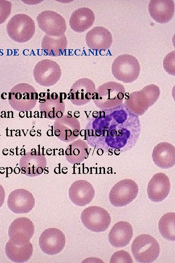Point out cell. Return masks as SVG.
I'll return each mask as SVG.
<instances>
[{
    "label": "cell",
    "mask_w": 175,
    "mask_h": 263,
    "mask_svg": "<svg viewBox=\"0 0 175 263\" xmlns=\"http://www.w3.org/2000/svg\"><path fill=\"white\" fill-rule=\"evenodd\" d=\"M139 116L124 103L101 110L90 118L85 130L88 143L109 155H119L134 147L140 137Z\"/></svg>",
    "instance_id": "1"
},
{
    "label": "cell",
    "mask_w": 175,
    "mask_h": 263,
    "mask_svg": "<svg viewBox=\"0 0 175 263\" xmlns=\"http://www.w3.org/2000/svg\"><path fill=\"white\" fill-rule=\"evenodd\" d=\"M160 94L157 85H148L140 91L129 94L124 104L132 113L141 116L157 102Z\"/></svg>",
    "instance_id": "2"
},
{
    "label": "cell",
    "mask_w": 175,
    "mask_h": 263,
    "mask_svg": "<svg viewBox=\"0 0 175 263\" xmlns=\"http://www.w3.org/2000/svg\"><path fill=\"white\" fill-rule=\"evenodd\" d=\"M125 94L123 85L116 82H107L95 90L92 99L96 107L104 110L122 104Z\"/></svg>",
    "instance_id": "3"
},
{
    "label": "cell",
    "mask_w": 175,
    "mask_h": 263,
    "mask_svg": "<svg viewBox=\"0 0 175 263\" xmlns=\"http://www.w3.org/2000/svg\"><path fill=\"white\" fill-rule=\"evenodd\" d=\"M131 251L137 262L150 263L156 261L159 256L160 246L153 236L143 234L135 238L131 244Z\"/></svg>",
    "instance_id": "4"
},
{
    "label": "cell",
    "mask_w": 175,
    "mask_h": 263,
    "mask_svg": "<svg viewBox=\"0 0 175 263\" xmlns=\"http://www.w3.org/2000/svg\"><path fill=\"white\" fill-rule=\"evenodd\" d=\"M140 71L139 62L132 55L118 56L112 64L111 72L114 77L123 83H130L138 78Z\"/></svg>",
    "instance_id": "5"
},
{
    "label": "cell",
    "mask_w": 175,
    "mask_h": 263,
    "mask_svg": "<svg viewBox=\"0 0 175 263\" xmlns=\"http://www.w3.org/2000/svg\"><path fill=\"white\" fill-rule=\"evenodd\" d=\"M35 23L29 16L24 14L14 15L6 25L9 37L14 41L24 43L29 41L35 33Z\"/></svg>",
    "instance_id": "6"
},
{
    "label": "cell",
    "mask_w": 175,
    "mask_h": 263,
    "mask_svg": "<svg viewBox=\"0 0 175 263\" xmlns=\"http://www.w3.org/2000/svg\"><path fill=\"white\" fill-rule=\"evenodd\" d=\"M9 103L16 111H29L36 105L38 99L37 92L32 85L20 83L10 90Z\"/></svg>",
    "instance_id": "7"
},
{
    "label": "cell",
    "mask_w": 175,
    "mask_h": 263,
    "mask_svg": "<svg viewBox=\"0 0 175 263\" xmlns=\"http://www.w3.org/2000/svg\"><path fill=\"white\" fill-rule=\"evenodd\" d=\"M139 191L136 182L130 179H125L117 182L111 188L109 199L115 207H124L135 199Z\"/></svg>",
    "instance_id": "8"
},
{
    "label": "cell",
    "mask_w": 175,
    "mask_h": 263,
    "mask_svg": "<svg viewBox=\"0 0 175 263\" xmlns=\"http://www.w3.org/2000/svg\"><path fill=\"white\" fill-rule=\"evenodd\" d=\"M81 220L88 229L96 232L105 231L111 223L108 211L98 206H90L85 208L81 214Z\"/></svg>",
    "instance_id": "9"
},
{
    "label": "cell",
    "mask_w": 175,
    "mask_h": 263,
    "mask_svg": "<svg viewBox=\"0 0 175 263\" xmlns=\"http://www.w3.org/2000/svg\"><path fill=\"white\" fill-rule=\"evenodd\" d=\"M33 76L39 85L50 87L54 85L59 80L61 70L59 64L54 60L44 59L35 65Z\"/></svg>",
    "instance_id": "10"
},
{
    "label": "cell",
    "mask_w": 175,
    "mask_h": 263,
    "mask_svg": "<svg viewBox=\"0 0 175 263\" xmlns=\"http://www.w3.org/2000/svg\"><path fill=\"white\" fill-rule=\"evenodd\" d=\"M39 28L46 35L50 36H60L67 30L65 19L58 13L45 10L41 12L36 17Z\"/></svg>",
    "instance_id": "11"
},
{
    "label": "cell",
    "mask_w": 175,
    "mask_h": 263,
    "mask_svg": "<svg viewBox=\"0 0 175 263\" xmlns=\"http://www.w3.org/2000/svg\"><path fill=\"white\" fill-rule=\"evenodd\" d=\"M38 243L41 250L45 254L55 255L60 253L64 248L65 236L58 228H48L41 234Z\"/></svg>",
    "instance_id": "12"
},
{
    "label": "cell",
    "mask_w": 175,
    "mask_h": 263,
    "mask_svg": "<svg viewBox=\"0 0 175 263\" xmlns=\"http://www.w3.org/2000/svg\"><path fill=\"white\" fill-rule=\"evenodd\" d=\"M54 135L60 140L70 142L77 138L80 131V124L75 117L68 114L57 118L54 122Z\"/></svg>",
    "instance_id": "13"
},
{
    "label": "cell",
    "mask_w": 175,
    "mask_h": 263,
    "mask_svg": "<svg viewBox=\"0 0 175 263\" xmlns=\"http://www.w3.org/2000/svg\"><path fill=\"white\" fill-rule=\"evenodd\" d=\"M35 233V225L33 222L26 217H19L15 219L8 229L9 240L17 244H24L30 242Z\"/></svg>",
    "instance_id": "14"
},
{
    "label": "cell",
    "mask_w": 175,
    "mask_h": 263,
    "mask_svg": "<svg viewBox=\"0 0 175 263\" xmlns=\"http://www.w3.org/2000/svg\"><path fill=\"white\" fill-rule=\"evenodd\" d=\"M95 90V84L92 80L82 78L73 84L68 94V98L73 105H84L90 101Z\"/></svg>",
    "instance_id": "15"
},
{
    "label": "cell",
    "mask_w": 175,
    "mask_h": 263,
    "mask_svg": "<svg viewBox=\"0 0 175 263\" xmlns=\"http://www.w3.org/2000/svg\"><path fill=\"white\" fill-rule=\"evenodd\" d=\"M7 206L16 214H24L30 212L35 206V199L33 194L23 189H16L9 195Z\"/></svg>",
    "instance_id": "16"
},
{
    "label": "cell",
    "mask_w": 175,
    "mask_h": 263,
    "mask_svg": "<svg viewBox=\"0 0 175 263\" xmlns=\"http://www.w3.org/2000/svg\"><path fill=\"white\" fill-rule=\"evenodd\" d=\"M170 189L171 183L168 176L162 172L157 173L153 176L148 184V197L152 202H161L167 198Z\"/></svg>",
    "instance_id": "17"
},
{
    "label": "cell",
    "mask_w": 175,
    "mask_h": 263,
    "mask_svg": "<svg viewBox=\"0 0 175 263\" xmlns=\"http://www.w3.org/2000/svg\"><path fill=\"white\" fill-rule=\"evenodd\" d=\"M46 165L45 156L36 151L25 153L19 161V168L22 173L29 177L40 175Z\"/></svg>",
    "instance_id": "18"
},
{
    "label": "cell",
    "mask_w": 175,
    "mask_h": 263,
    "mask_svg": "<svg viewBox=\"0 0 175 263\" xmlns=\"http://www.w3.org/2000/svg\"><path fill=\"white\" fill-rule=\"evenodd\" d=\"M95 196L92 185L85 180L74 182L69 190V196L73 204L83 207L89 204Z\"/></svg>",
    "instance_id": "19"
},
{
    "label": "cell",
    "mask_w": 175,
    "mask_h": 263,
    "mask_svg": "<svg viewBox=\"0 0 175 263\" xmlns=\"http://www.w3.org/2000/svg\"><path fill=\"white\" fill-rule=\"evenodd\" d=\"M86 41L88 47L91 50H107L112 43L110 32L102 26H96L87 32Z\"/></svg>",
    "instance_id": "20"
},
{
    "label": "cell",
    "mask_w": 175,
    "mask_h": 263,
    "mask_svg": "<svg viewBox=\"0 0 175 263\" xmlns=\"http://www.w3.org/2000/svg\"><path fill=\"white\" fill-rule=\"evenodd\" d=\"M148 10L156 22L167 23L174 16L175 3L172 0H151L148 4Z\"/></svg>",
    "instance_id": "21"
},
{
    "label": "cell",
    "mask_w": 175,
    "mask_h": 263,
    "mask_svg": "<svg viewBox=\"0 0 175 263\" xmlns=\"http://www.w3.org/2000/svg\"><path fill=\"white\" fill-rule=\"evenodd\" d=\"M133 235L131 225L126 221H120L112 227L108 235V240L112 246L122 247L129 244Z\"/></svg>",
    "instance_id": "22"
},
{
    "label": "cell",
    "mask_w": 175,
    "mask_h": 263,
    "mask_svg": "<svg viewBox=\"0 0 175 263\" xmlns=\"http://www.w3.org/2000/svg\"><path fill=\"white\" fill-rule=\"evenodd\" d=\"M152 157L157 167L164 169L170 168L175 164V148L168 142H160L154 147Z\"/></svg>",
    "instance_id": "23"
},
{
    "label": "cell",
    "mask_w": 175,
    "mask_h": 263,
    "mask_svg": "<svg viewBox=\"0 0 175 263\" xmlns=\"http://www.w3.org/2000/svg\"><path fill=\"white\" fill-rule=\"evenodd\" d=\"M95 21V15L92 10L81 7L74 11L69 19L71 29L78 33L85 32L90 28Z\"/></svg>",
    "instance_id": "24"
},
{
    "label": "cell",
    "mask_w": 175,
    "mask_h": 263,
    "mask_svg": "<svg viewBox=\"0 0 175 263\" xmlns=\"http://www.w3.org/2000/svg\"><path fill=\"white\" fill-rule=\"evenodd\" d=\"M5 251L7 258L12 262L25 263L32 256L33 244L31 242L24 244H17L9 240L6 244Z\"/></svg>",
    "instance_id": "25"
},
{
    "label": "cell",
    "mask_w": 175,
    "mask_h": 263,
    "mask_svg": "<svg viewBox=\"0 0 175 263\" xmlns=\"http://www.w3.org/2000/svg\"><path fill=\"white\" fill-rule=\"evenodd\" d=\"M68 46L66 36H50L45 34L41 42V48L47 55L57 56L63 55Z\"/></svg>",
    "instance_id": "26"
},
{
    "label": "cell",
    "mask_w": 175,
    "mask_h": 263,
    "mask_svg": "<svg viewBox=\"0 0 175 263\" xmlns=\"http://www.w3.org/2000/svg\"><path fill=\"white\" fill-rule=\"evenodd\" d=\"M88 155V147L84 140L78 139L69 144L65 150L67 161L71 164L82 162Z\"/></svg>",
    "instance_id": "27"
},
{
    "label": "cell",
    "mask_w": 175,
    "mask_h": 263,
    "mask_svg": "<svg viewBox=\"0 0 175 263\" xmlns=\"http://www.w3.org/2000/svg\"><path fill=\"white\" fill-rule=\"evenodd\" d=\"M40 101V111L44 117L56 120L63 116L65 105L64 101L59 97L56 99L43 98Z\"/></svg>",
    "instance_id": "28"
},
{
    "label": "cell",
    "mask_w": 175,
    "mask_h": 263,
    "mask_svg": "<svg viewBox=\"0 0 175 263\" xmlns=\"http://www.w3.org/2000/svg\"><path fill=\"white\" fill-rule=\"evenodd\" d=\"M158 228L161 235L165 239L175 241V213L168 212L164 214L158 223Z\"/></svg>",
    "instance_id": "29"
},
{
    "label": "cell",
    "mask_w": 175,
    "mask_h": 263,
    "mask_svg": "<svg viewBox=\"0 0 175 263\" xmlns=\"http://www.w3.org/2000/svg\"><path fill=\"white\" fill-rule=\"evenodd\" d=\"M111 263H132L133 260L129 253L124 250H119L115 252L110 259Z\"/></svg>",
    "instance_id": "30"
},
{
    "label": "cell",
    "mask_w": 175,
    "mask_h": 263,
    "mask_svg": "<svg viewBox=\"0 0 175 263\" xmlns=\"http://www.w3.org/2000/svg\"><path fill=\"white\" fill-rule=\"evenodd\" d=\"M12 3L6 0H0V25L4 23L11 14Z\"/></svg>",
    "instance_id": "31"
},
{
    "label": "cell",
    "mask_w": 175,
    "mask_h": 263,
    "mask_svg": "<svg viewBox=\"0 0 175 263\" xmlns=\"http://www.w3.org/2000/svg\"><path fill=\"white\" fill-rule=\"evenodd\" d=\"M175 51L168 54L163 59V67L169 74L175 75Z\"/></svg>",
    "instance_id": "32"
},
{
    "label": "cell",
    "mask_w": 175,
    "mask_h": 263,
    "mask_svg": "<svg viewBox=\"0 0 175 263\" xmlns=\"http://www.w3.org/2000/svg\"><path fill=\"white\" fill-rule=\"evenodd\" d=\"M5 193L3 186L0 184V208L2 206L4 202Z\"/></svg>",
    "instance_id": "33"
}]
</instances>
